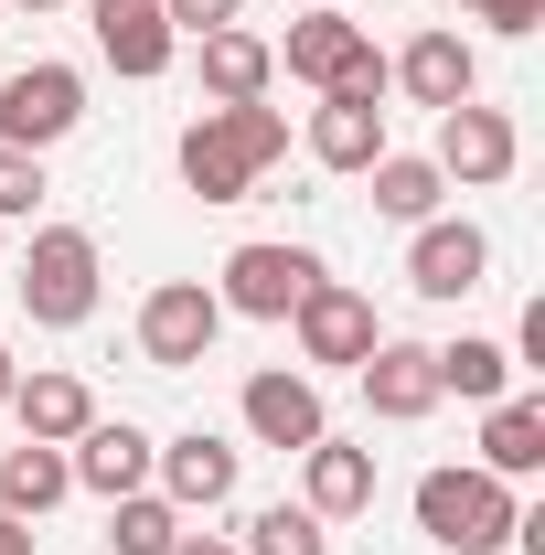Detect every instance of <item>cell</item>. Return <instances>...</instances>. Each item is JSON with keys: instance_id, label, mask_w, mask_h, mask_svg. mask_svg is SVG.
<instances>
[{"instance_id": "obj_9", "label": "cell", "mask_w": 545, "mask_h": 555, "mask_svg": "<svg viewBox=\"0 0 545 555\" xmlns=\"http://www.w3.org/2000/svg\"><path fill=\"white\" fill-rule=\"evenodd\" d=\"M481 278H492V235H481L471 214H428L407 246V288L417 299H471Z\"/></svg>"}, {"instance_id": "obj_1", "label": "cell", "mask_w": 545, "mask_h": 555, "mask_svg": "<svg viewBox=\"0 0 545 555\" xmlns=\"http://www.w3.org/2000/svg\"><path fill=\"white\" fill-rule=\"evenodd\" d=\"M268 160H289V118H278L268 96H257V107H204V118L182 129V182H193L204 204H246Z\"/></svg>"}, {"instance_id": "obj_29", "label": "cell", "mask_w": 545, "mask_h": 555, "mask_svg": "<svg viewBox=\"0 0 545 555\" xmlns=\"http://www.w3.org/2000/svg\"><path fill=\"white\" fill-rule=\"evenodd\" d=\"M460 11H471L481 33H503V43H524V33L545 22V0H460Z\"/></svg>"}, {"instance_id": "obj_18", "label": "cell", "mask_w": 545, "mask_h": 555, "mask_svg": "<svg viewBox=\"0 0 545 555\" xmlns=\"http://www.w3.org/2000/svg\"><path fill=\"white\" fill-rule=\"evenodd\" d=\"M268 54H278L289 75H300V86H321V96H332L342 75L375 54V43H364V33H353L342 11H310V22H289V43H268Z\"/></svg>"}, {"instance_id": "obj_22", "label": "cell", "mask_w": 545, "mask_h": 555, "mask_svg": "<svg viewBox=\"0 0 545 555\" xmlns=\"http://www.w3.org/2000/svg\"><path fill=\"white\" fill-rule=\"evenodd\" d=\"M65 491H75V470H65V449H43V438H22V449L0 460V513H11V524H43Z\"/></svg>"}, {"instance_id": "obj_7", "label": "cell", "mask_w": 545, "mask_h": 555, "mask_svg": "<svg viewBox=\"0 0 545 555\" xmlns=\"http://www.w3.org/2000/svg\"><path fill=\"white\" fill-rule=\"evenodd\" d=\"M439 182H460V193H492V182H514V160H524V129L503 118V107H481V96H460V107H439Z\"/></svg>"}, {"instance_id": "obj_3", "label": "cell", "mask_w": 545, "mask_h": 555, "mask_svg": "<svg viewBox=\"0 0 545 555\" xmlns=\"http://www.w3.org/2000/svg\"><path fill=\"white\" fill-rule=\"evenodd\" d=\"M97 235L86 224H33V246H22V310L43 321V332H75V321H97Z\"/></svg>"}, {"instance_id": "obj_19", "label": "cell", "mask_w": 545, "mask_h": 555, "mask_svg": "<svg viewBox=\"0 0 545 555\" xmlns=\"http://www.w3.org/2000/svg\"><path fill=\"white\" fill-rule=\"evenodd\" d=\"M310 160L321 171H375L385 160V107L375 96H321L310 107Z\"/></svg>"}, {"instance_id": "obj_23", "label": "cell", "mask_w": 545, "mask_h": 555, "mask_svg": "<svg viewBox=\"0 0 545 555\" xmlns=\"http://www.w3.org/2000/svg\"><path fill=\"white\" fill-rule=\"evenodd\" d=\"M364 182H375V214H385V224H428V214H439V193H449L428 150H385Z\"/></svg>"}, {"instance_id": "obj_10", "label": "cell", "mask_w": 545, "mask_h": 555, "mask_svg": "<svg viewBox=\"0 0 545 555\" xmlns=\"http://www.w3.org/2000/svg\"><path fill=\"white\" fill-rule=\"evenodd\" d=\"M150 470H161V502H172V513H225L236 481H246V460H236L214 427H182L172 449H150Z\"/></svg>"}, {"instance_id": "obj_32", "label": "cell", "mask_w": 545, "mask_h": 555, "mask_svg": "<svg viewBox=\"0 0 545 555\" xmlns=\"http://www.w3.org/2000/svg\"><path fill=\"white\" fill-rule=\"evenodd\" d=\"M11 385H22V363H11V343H0V406H11Z\"/></svg>"}, {"instance_id": "obj_31", "label": "cell", "mask_w": 545, "mask_h": 555, "mask_svg": "<svg viewBox=\"0 0 545 555\" xmlns=\"http://www.w3.org/2000/svg\"><path fill=\"white\" fill-rule=\"evenodd\" d=\"M0 555H33V524H11V513H0Z\"/></svg>"}, {"instance_id": "obj_20", "label": "cell", "mask_w": 545, "mask_h": 555, "mask_svg": "<svg viewBox=\"0 0 545 555\" xmlns=\"http://www.w3.org/2000/svg\"><path fill=\"white\" fill-rule=\"evenodd\" d=\"M11 416H22V438L75 449V438L97 427V396H86V374H22V385H11Z\"/></svg>"}, {"instance_id": "obj_8", "label": "cell", "mask_w": 545, "mask_h": 555, "mask_svg": "<svg viewBox=\"0 0 545 555\" xmlns=\"http://www.w3.org/2000/svg\"><path fill=\"white\" fill-rule=\"evenodd\" d=\"M289 332H300L310 363H364V352L385 343V332H375V299H364L353 278H310L300 310H289Z\"/></svg>"}, {"instance_id": "obj_13", "label": "cell", "mask_w": 545, "mask_h": 555, "mask_svg": "<svg viewBox=\"0 0 545 555\" xmlns=\"http://www.w3.org/2000/svg\"><path fill=\"white\" fill-rule=\"evenodd\" d=\"M385 86H407V107H460V96H481V54L449 33V22H428L407 54L385 65Z\"/></svg>"}, {"instance_id": "obj_33", "label": "cell", "mask_w": 545, "mask_h": 555, "mask_svg": "<svg viewBox=\"0 0 545 555\" xmlns=\"http://www.w3.org/2000/svg\"><path fill=\"white\" fill-rule=\"evenodd\" d=\"M22 11H65V0H22Z\"/></svg>"}, {"instance_id": "obj_14", "label": "cell", "mask_w": 545, "mask_h": 555, "mask_svg": "<svg viewBox=\"0 0 545 555\" xmlns=\"http://www.w3.org/2000/svg\"><path fill=\"white\" fill-rule=\"evenodd\" d=\"M97 54L129 75V86H150V75H172L182 33L161 22V0H97Z\"/></svg>"}, {"instance_id": "obj_6", "label": "cell", "mask_w": 545, "mask_h": 555, "mask_svg": "<svg viewBox=\"0 0 545 555\" xmlns=\"http://www.w3.org/2000/svg\"><path fill=\"white\" fill-rule=\"evenodd\" d=\"M225 332V299H214V278H161L150 299H139V352L161 363V374H193Z\"/></svg>"}, {"instance_id": "obj_17", "label": "cell", "mask_w": 545, "mask_h": 555, "mask_svg": "<svg viewBox=\"0 0 545 555\" xmlns=\"http://www.w3.org/2000/svg\"><path fill=\"white\" fill-rule=\"evenodd\" d=\"M481 470L492 481H535L545 470V396H492L481 406Z\"/></svg>"}, {"instance_id": "obj_28", "label": "cell", "mask_w": 545, "mask_h": 555, "mask_svg": "<svg viewBox=\"0 0 545 555\" xmlns=\"http://www.w3.org/2000/svg\"><path fill=\"white\" fill-rule=\"evenodd\" d=\"M161 22L204 43V33H225V22H246V0H161Z\"/></svg>"}, {"instance_id": "obj_2", "label": "cell", "mask_w": 545, "mask_h": 555, "mask_svg": "<svg viewBox=\"0 0 545 555\" xmlns=\"http://www.w3.org/2000/svg\"><path fill=\"white\" fill-rule=\"evenodd\" d=\"M514 524H524V502H514V481H492V470H428L417 481V534L439 555H503L514 545Z\"/></svg>"}, {"instance_id": "obj_4", "label": "cell", "mask_w": 545, "mask_h": 555, "mask_svg": "<svg viewBox=\"0 0 545 555\" xmlns=\"http://www.w3.org/2000/svg\"><path fill=\"white\" fill-rule=\"evenodd\" d=\"M86 129V75L75 65H11L0 75V150H54V139Z\"/></svg>"}, {"instance_id": "obj_16", "label": "cell", "mask_w": 545, "mask_h": 555, "mask_svg": "<svg viewBox=\"0 0 545 555\" xmlns=\"http://www.w3.org/2000/svg\"><path fill=\"white\" fill-rule=\"evenodd\" d=\"M300 502H310L321 524H353V513L375 502V449H342V438H310V449H300Z\"/></svg>"}, {"instance_id": "obj_26", "label": "cell", "mask_w": 545, "mask_h": 555, "mask_svg": "<svg viewBox=\"0 0 545 555\" xmlns=\"http://www.w3.org/2000/svg\"><path fill=\"white\" fill-rule=\"evenodd\" d=\"M172 534H182V513H172L161 491H118V502H107V545L118 555H172Z\"/></svg>"}, {"instance_id": "obj_15", "label": "cell", "mask_w": 545, "mask_h": 555, "mask_svg": "<svg viewBox=\"0 0 545 555\" xmlns=\"http://www.w3.org/2000/svg\"><path fill=\"white\" fill-rule=\"evenodd\" d=\"M75 491H97V502H118V491H150V438H139L129 416H97L86 438L65 449Z\"/></svg>"}, {"instance_id": "obj_11", "label": "cell", "mask_w": 545, "mask_h": 555, "mask_svg": "<svg viewBox=\"0 0 545 555\" xmlns=\"http://www.w3.org/2000/svg\"><path fill=\"white\" fill-rule=\"evenodd\" d=\"M353 374H364V406L385 416V427H417V416L439 406V343H396V332H385Z\"/></svg>"}, {"instance_id": "obj_12", "label": "cell", "mask_w": 545, "mask_h": 555, "mask_svg": "<svg viewBox=\"0 0 545 555\" xmlns=\"http://www.w3.org/2000/svg\"><path fill=\"white\" fill-rule=\"evenodd\" d=\"M236 416H246L257 449H310V438H332V416H321V385H310V374H246Z\"/></svg>"}, {"instance_id": "obj_25", "label": "cell", "mask_w": 545, "mask_h": 555, "mask_svg": "<svg viewBox=\"0 0 545 555\" xmlns=\"http://www.w3.org/2000/svg\"><path fill=\"white\" fill-rule=\"evenodd\" d=\"M236 555H332V524L310 502H268V513H246V545Z\"/></svg>"}, {"instance_id": "obj_35", "label": "cell", "mask_w": 545, "mask_h": 555, "mask_svg": "<svg viewBox=\"0 0 545 555\" xmlns=\"http://www.w3.org/2000/svg\"><path fill=\"white\" fill-rule=\"evenodd\" d=\"M0 246H11V224H0Z\"/></svg>"}, {"instance_id": "obj_5", "label": "cell", "mask_w": 545, "mask_h": 555, "mask_svg": "<svg viewBox=\"0 0 545 555\" xmlns=\"http://www.w3.org/2000/svg\"><path fill=\"white\" fill-rule=\"evenodd\" d=\"M310 278H321V257H310V246L257 235V246H236V257L214 268V299H225V321H289Z\"/></svg>"}, {"instance_id": "obj_27", "label": "cell", "mask_w": 545, "mask_h": 555, "mask_svg": "<svg viewBox=\"0 0 545 555\" xmlns=\"http://www.w3.org/2000/svg\"><path fill=\"white\" fill-rule=\"evenodd\" d=\"M33 204H43V150H0V224H22Z\"/></svg>"}, {"instance_id": "obj_24", "label": "cell", "mask_w": 545, "mask_h": 555, "mask_svg": "<svg viewBox=\"0 0 545 555\" xmlns=\"http://www.w3.org/2000/svg\"><path fill=\"white\" fill-rule=\"evenodd\" d=\"M439 396H471V406H492V396H514V352L481 343V332H460V343H439Z\"/></svg>"}, {"instance_id": "obj_30", "label": "cell", "mask_w": 545, "mask_h": 555, "mask_svg": "<svg viewBox=\"0 0 545 555\" xmlns=\"http://www.w3.org/2000/svg\"><path fill=\"white\" fill-rule=\"evenodd\" d=\"M172 555H236V534H172Z\"/></svg>"}, {"instance_id": "obj_34", "label": "cell", "mask_w": 545, "mask_h": 555, "mask_svg": "<svg viewBox=\"0 0 545 555\" xmlns=\"http://www.w3.org/2000/svg\"><path fill=\"white\" fill-rule=\"evenodd\" d=\"M310 11H342V0H310Z\"/></svg>"}, {"instance_id": "obj_21", "label": "cell", "mask_w": 545, "mask_h": 555, "mask_svg": "<svg viewBox=\"0 0 545 555\" xmlns=\"http://www.w3.org/2000/svg\"><path fill=\"white\" fill-rule=\"evenodd\" d=\"M268 75H278V54L257 43V33H236V22L204 33V96H214V107H257V96H268Z\"/></svg>"}]
</instances>
